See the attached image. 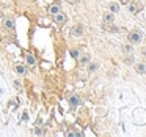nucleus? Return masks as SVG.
<instances>
[{
    "mask_svg": "<svg viewBox=\"0 0 146 137\" xmlns=\"http://www.w3.org/2000/svg\"><path fill=\"white\" fill-rule=\"evenodd\" d=\"M90 60H91L90 54H85V55H82V57H79V63H80V65H88Z\"/></svg>",
    "mask_w": 146,
    "mask_h": 137,
    "instance_id": "9d476101",
    "label": "nucleus"
},
{
    "mask_svg": "<svg viewBox=\"0 0 146 137\" xmlns=\"http://www.w3.org/2000/svg\"><path fill=\"white\" fill-rule=\"evenodd\" d=\"M14 87H16V88H21V82H19V80H14Z\"/></svg>",
    "mask_w": 146,
    "mask_h": 137,
    "instance_id": "a211bd4d",
    "label": "nucleus"
},
{
    "mask_svg": "<svg viewBox=\"0 0 146 137\" xmlns=\"http://www.w3.org/2000/svg\"><path fill=\"white\" fill-rule=\"evenodd\" d=\"M52 17H54V22L55 24H60V25H61V24H66V21H68V16L64 13H61V11H60V13H57V14H54Z\"/></svg>",
    "mask_w": 146,
    "mask_h": 137,
    "instance_id": "7ed1b4c3",
    "label": "nucleus"
},
{
    "mask_svg": "<svg viewBox=\"0 0 146 137\" xmlns=\"http://www.w3.org/2000/svg\"><path fill=\"white\" fill-rule=\"evenodd\" d=\"M79 104H80V98L77 95H72L69 98V106H71V107H77Z\"/></svg>",
    "mask_w": 146,
    "mask_h": 137,
    "instance_id": "0eeeda50",
    "label": "nucleus"
},
{
    "mask_svg": "<svg viewBox=\"0 0 146 137\" xmlns=\"http://www.w3.org/2000/svg\"><path fill=\"white\" fill-rule=\"evenodd\" d=\"M83 33H85V29H83V25H80V24H76V25L71 29V36H74V38H80V36H83Z\"/></svg>",
    "mask_w": 146,
    "mask_h": 137,
    "instance_id": "f03ea898",
    "label": "nucleus"
},
{
    "mask_svg": "<svg viewBox=\"0 0 146 137\" xmlns=\"http://www.w3.org/2000/svg\"><path fill=\"white\" fill-rule=\"evenodd\" d=\"M123 52H124V54H133V44H130V43H129V44H126L123 47Z\"/></svg>",
    "mask_w": 146,
    "mask_h": 137,
    "instance_id": "4468645a",
    "label": "nucleus"
},
{
    "mask_svg": "<svg viewBox=\"0 0 146 137\" xmlns=\"http://www.w3.org/2000/svg\"><path fill=\"white\" fill-rule=\"evenodd\" d=\"M143 55H145V58H146V51H143Z\"/></svg>",
    "mask_w": 146,
    "mask_h": 137,
    "instance_id": "4be33fe9",
    "label": "nucleus"
},
{
    "mask_svg": "<svg viewBox=\"0 0 146 137\" xmlns=\"http://www.w3.org/2000/svg\"><path fill=\"white\" fill-rule=\"evenodd\" d=\"M135 70H137V73H138V74H145L146 73V65L145 63H137L135 65Z\"/></svg>",
    "mask_w": 146,
    "mask_h": 137,
    "instance_id": "9b49d317",
    "label": "nucleus"
},
{
    "mask_svg": "<svg viewBox=\"0 0 146 137\" xmlns=\"http://www.w3.org/2000/svg\"><path fill=\"white\" fill-rule=\"evenodd\" d=\"M14 73L16 74H19V76H24V74H25V66H24V65H16V66H14Z\"/></svg>",
    "mask_w": 146,
    "mask_h": 137,
    "instance_id": "6e6552de",
    "label": "nucleus"
},
{
    "mask_svg": "<svg viewBox=\"0 0 146 137\" xmlns=\"http://www.w3.org/2000/svg\"><path fill=\"white\" fill-rule=\"evenodd\" d=\"M121 10V7H119V5H118V3H115V2H113V3H110V5H108V11H111V13H118V11H119Z\"/></svg>",
    "mask_w": 146,
    "mask_h": 137,
    "instance_id": "f8f14e48",
    "label": "nucleus"
},
{
    "mask_svg": "<svg viewBox=\"0 0 146 137\" xmlns=\"http://www.w3.org/2000/svg\"><path fill=\"white\" fill-rule=\"evenodd\" d=\"M133 61H135L133 54H126V57H124V65H132Z\"/></svg>",
    "mask_w": 146,
    "mask_h": 137,
    "instance_id": "ddd939ff",
    "label": "nucleus"
},
{
    "mask_svg": "<svg viewBox=\"0 0 146 137\" xmlns=\"http://www.w3.org/2000/svg\"><path fill=\"white\" fill-rule=\"evenodd\" d=\"M66 2H68V3H71V5H76L79 0H66Z\"/></svg>",
    "mask_w": 146,
    "mask_h": 137,
    "instance_id": "6ab92c4d",
    "label": "nucleus"
},
{
    "mask_svg": "<svg viewBox=\"0 0 146 137\" xmlns=\"http://www.w3.org/2000/svg\"><path fill=\"white\" fill-rule=\"evenodd\" d=\"M115 21V14L111 13V11H107V13L104 14V22L105 24H113Z\"/></svg>",
    "mask_w": 146,
    "mask_h": 137,
    "instance_id": "39448f33",
    "label": "nucleus"
},
{
    "mask_svg": "<svg viewBox=\"0 0 146 137\" xmlns=\"http://www.w3.org/2000/svg\"><path fill=\"white\" fill-rule=\"evenodd\" d=\"M47 11H49V14H50V16H54V14L60 13L61 8H60V5H58V3H54V5H50V7L47 8Z\"/></svg>",
    "mask_w": 146,
    "mask_h": 137,
    "instance_id": "20e7f679",
    "label": "nucleus"
},
{
    "mask_svg": "<svg viewBox=\"0 0 146 137\" xmlns=\"http://www.w3.org/2000/svg\"><path fill=\"white\" fill-rule=\"evenodd\" d=\"M121 3H129V0H121Z\"/></svg>",
    "mask_w": 146,
    "mask_h": 137,
    "instance_id": "412c9836",
    "label": "nucleus"
},
{
    "mask_svg": "<svg viewBox=\"0 0 146 137\" xmlns=\"http://www.w3.org/2000/svg\"><path fill=\"white\" fill-rule=\"evenodd\" d=\"M138 5H137V3H129V11H130V13H132V14H137V13H138Z\"/></svg>",
    "mask_w": 146,
    "mask_h": 137,
    "instance_id": "dca6fc26",
    "label": "nucleus"
},
{
    "mask_svg": "<svg viewBox=\"0 0 146 137\" xmlns=\"http://www.w3.org/2000/svg\"><path fill=\"white\" fill-rule=\"evenodd\" d=\"M25 63L29 65V66H35V65H36V58H35V55L27 54V55H25Z\"/></svg>",
    "mask_w": 146,
    "mask_h": 137,
    "instance_id": "423d86ee",
    "label": "nucleus"
},
{
    "mask_svg": "<svg viewBox=\"0 0 146 137\" xmlns=\"http://www.w3.org/2000/svg\"><path fill=\"white\" fill-rule=\"evenodd\" d=\"M3 25H5V29H8V30H14V21L13 19H5L3 21Z\"/></svg>",
    "mask_w": 146,
    "mask_h": 137,
    "instance_id": "1a4fd4ad",
    "label": "nucleus"
},
{
    "mask_svg": "<svg viewBox=\"0 0 146 137\" xmlns=\"http://www.w3.org/2000/svg\"><path fill=\"white\" fill-rule=\"evenodd\" d=\"M69 54H71V57H72V58H79L80 57V51H79V49H71Z\"/></svg>",
    "mask_w": 146,
    "mask_h": 137,
    "instance_id": "f3484780",
    "label": "nucleus"
},
{
    "mask_svg": "<svg viewBox=\"0 0 146 137\" xmlns=\"http://www.w3.org/2000/svg\"><path fill=\"white\" fill-rule=\"evenodd\" d=\"M99 70V65L96 63V61H93V63L88 65V73H94V71Z\"/></svg>",
    "mask_w": 146,
    "mask_h": 137,
    "instance_id": "2eb2a0df",
    "label": "nucleus"
},
{
    "mask_svg": "<svg viewBox=\"0 0 146 137\" xmlns=\"http://www.w3.org/2000/svg\"><path fill=\"white\" fill-rule=\"evenodd\" d=\"M127 41L130 44H140L143 41V33L140 30H132V32L127 33Z\"/></svg>",
    "mask_w": 146,
    "mask_h": 137,
    "instance_id": "f257e3e1",
    "label": "nucleus"
},
{
    "mask_svg": "<svg viewBox=\"0 0 146 137\" xmlns=\"http://www.w3.org/2000/svg\"><path fill=\"white\" fill-rule=\"evenodd\" d=\"M35 134H42V129H41V128H36V129H35Z\"/></svg>",
    "mask_w": 146,
    "mask_h": 137,
    "instance_id": "aec40b11",
    "label": "nucleus"
}]
</instances>
